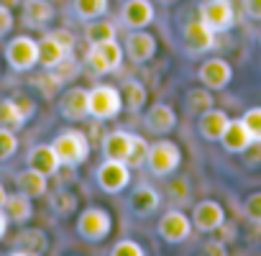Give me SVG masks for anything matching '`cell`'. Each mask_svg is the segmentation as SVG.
Returning <instances> with one entry per match:
<instances>
[{
    "mask_svg": "<svg viewBox=\"0 0 261 256\" xmlns=\"http://www.w3.org/2000/svg\"><path fill=\"white\" fill-rule=\"evenodd\" d=\"M62 167H80L90 159V151H92V144L87 139L85 131L80 128H64V131L57 134V139L51 141Z\"/></svg>",
    "mask_w": 261,
    "mask_h": 256,
    "instance_id": "cell-1",
    "label": "cell"
},
{
    "mask_svg": "<svg viewBox=\"0 0 261 256\" xmlns=\"http://www.w3.org/2000/svg\"><path fill=\"white\" fill-rule=\"evenodd\" d=\"M113 231V215L108 208L90 205L77 218V236L87 243H102Z\"/></svg>",
    "mask_w": 261,
    "mask_h": 256,
    "instance_id": "cell-2",
    "label": "cell"
},
{
    "mask_svg": "<svg viewBox=\"0 0 261 256\" xmlns=\"http://www.w3.org/2000/svg\"><path fill=\"white\" fill-rule=\"evenodd\" d=\"M123 46L110 39V41H102V44H87V54H85V64L92 74L102 77V74H110L115 69H120L123 64Z\"/></svg>",
    "mask_w": 261,
    "mask_h": 256,
    "instance_id": "cell-3",
    "label": "cell"
},
{
    "mask_svg": "<svg viewBox=\"0 0 261 256\" xmlns=\"http://www.w3.org/2000/svg\"><path fill=\"white\" fill-rule=\"evenodd\" d=\"M182 164V149L169 141V139H162V141H154L149 146V154H146V169L154 174V177H172Z\"/></svg>",
    "mask_w": 261,
    "mask_h": 256,
    "instance_id": "cell-4",
    "label": "cell"
},
{
    "mask_svg": "<svg viewBox=\"0 0 261 256\" xmlns=\"http://www.w3.org/2000/svg\"><path fill=\"white\" fill-rule=\"evenodd\" d=\"M123 95L113 85H95L90 87V118L95 120H113L123 113Z\"/></svg>",
    "mask_w": 261,
    "mask_h": 256,
    "instance_id": "cell-5",
    "label": "cell"
},
{
    "mask_svg": "<svg viewBox=\"0 0 261 256\" xmlns=\"http://www.w3.org/2000/svg\"><path fill=\"white\" fill-rule=\"evenodd\" d=\"M156 231H159V238L164 243L177 246V243H185L192 236L195 225H192V218H187L179 208H169L167 213H162Z\"/></svg>",
    "mask_w": 261,
    "mask_h": 256,
    "instance_id": "cell-6",
    "label": "cell"
},
{
    "mask_svg": "<svg viewBox=\"0 0 261 256\" xmlns=\"http://www.w3.org/2000/svg\"><path fill=\"white\" fill-rule=\"evenodd\" d=\"M6 62L16 72H31L39 64V41L31 36H16L6 46Z\"/></svg>",
    "mask_w": 261,
    "mask_h": 256,
    "instance_id": "cell-7",
    "label": "cell"
},
{
    "mask_svg": "<svg viewBox=\"0 0 261 256\" xmlns=\"http://www.w3.org/2000/svg\"><path fill=\"white\" fill-rule=\"evenodd\" d=\"M200 18L215 34H225L238 23V13H236L233 0H205L200 6Z\"/></svg>",
    "mask_w": 261,
    "mask_h": 256,
    "instance_id": "cell-8",
    "label": "cell"
},
{
    "mask_svg": "<svg viewBox=\"0 0 261 256\" xmlns=\"http://www.w3.org/2000/svg\"><path fill=\"white\" fill-rule=\"evenodd\" d=\"M130 167H128V162H118V159H105L100 167H97V174H95V180H97V187L102 190V192H108V195H118V192H123L128 185H130Z\"/></svg>",
    "mask_w": 261,
    "mask_h": 256,
    "instance_id": "cell-9",
    "label": "cell"
},
{
    "mask_svg": "<svg viewBox=\"0 0 261 256\" xmlns=\"http://www.w3.org/2000/svg\"><path fill=\"white\" fill-rule=\"evenodd\" d=\"M197 80H200V85H205L207 90L220 92V90H225V87L233 82V67H230V62L223 59V57H210V59H205V62L200 64Z\"/></svg>",
    "mask_w": 261,
    "mask_h": 256,
    "instance_id": "cell-10",
    "label": "cell"
},
{
    "mask_svg": "<svg viewBox=\"0 0 261 256\" xmlns=\"http://www.w3.org/2000/svg\"><path fill=\"white\" fill-rule=\"evenodd\" d=\"M123 52L136 67H141L156 57V36L149 34L146 29L128 31V36L123 39Z\"/></svg>",
    "mask_w": 261,
    "mask_h": 256,
    "instance_id": "cell-11",
    "label": "cell"
},
{
    "mask_svg": "<svg viewBox=\"0 0 261 256\" xmlns=\"http://www.w3.org/2000/svg\"><path fill=\"white\" fill-rule=\"evenodd\" d=\"M215 31L197 16V18H192V21H187L185 23V29H182V44H185V49L190 52V54H205V52H210V49H215Z\"/></svg>",
    "mask_w": 261,
    "mask_h": 256,
    "instance_id": "cell-12",
    "label": "cell"
},
{
    "mask_svg": "<svg viewBox=\"0 0 261 256\" xmlns=\"http://www.w3.org/2000/svg\"><path fill=\"white\" fill-rule=\"evenodd\" d=\"M36 113V103L29 97H6L0 100V125H8L13 131L21 128L31 120V115Z\"/></svg>",
    "mask_w": 261,
    "mask_h": 256,
    "instance_id": "cell-13",
    "label": "cell"
},
{
    "mask_svg": "<svg viewBox=\"0 0 261 256\" xmlns=\"http://www.w3.org/2000/svg\"><path fill=\"white\" fill-rule=\"evenodd\" d=\"M156 8L151 0H123L120 6V23L128 31H139V29H149L154 23Z\"/></svg>",
    "mask_w": 261,
    "mask_h": 256,
    "instance_id": "cell-14",
    "label": "cell"
},
{
    "mask_svg": "<svg viewBox=\"0 0 261 256\" xmlns=\"http://www.w3.org/2000/svg\"><path fill=\"white\" fill-rule=\"evenodd\" d=\"M59 113H62V118H67L72 123L90 118V90L80 87V85L64 90L59 97Z\"/></svg>",
    "mask_w": 261,
    "mask_h": 256,
    "instance_id": "cell-15",
    "label": "cell"
},
{
    "mask_svg": "<svg viewBox=\"0 0 261 256\" xmlns=\"http://www.w3.org/2000/svg\"><path fill=\"white\" fill-rule=\"evenodd\" d=\"M144 125L156 136H167L177 128V110L169 103H154L144 113Z\"/></svg>",
    "mask_w": 261,
    "mask_h": 256,
    "instance_id": "cell-16",
    "label": "cell"
},
{
    "mask_svg": "<svg viewBox=\"0 0 261 256\" xmlns=\"http://www.w3.org/2000/svg\"><path fill=\"white\" fill-rule=\"evenodd\" d=\"M225 223V210L215 200H200L192 208V225L200 233H215Z\"/></svg>",
    "mask_w": 261,
    "mask_h": 256,
    "instance_id": "cell-17",
    "label": "cell"
},
{
    "mask_svg": "<svg viewBox=\"0 0 261 256\" xmlns=\"http://www.w3.org/2000/svg\"><path fill=\"white\" fill-rule=\"evenodd\" d=\"M228 123H230V118H228L225 110H220V108H210V110H205L202 115H197V134H200L202 141L215 144V141L223 139Z\"/></svg>",
    "mask_w": 261,
    "mask_h": 256,
    "instance_id": "cell-18",
    "label": "cell"
},
{
    "mask_svg": "<svg viewBox=\"0 0 261 256\" xmlns=\"http://www.w3.org/2000/svg\"><path fill=\"white\" fill-rule=\"evenodd\" d=\"M159 205H162V197L151 185H136L128 195V210L134 215H139V218L154 215L159 210Z\"/></svg>",
    "mask_w": 261,
    "mask_h": 256,
    "instance_id": "cell-19",
    "label": "cell"
},
{
    "mask_svg": "<svg viewBox=\"0 0 261 256\" xmlns=\"http://www.w3.org/2000/svg\"><path fill=\"white\" fill-rule=\"evenodd\" d=\"M26 164H29L31 169L46 174V177H54V174L62 169V162H59V157H57V151H54L51 144H39V146H34V149L29 151V157H26Z\"/></svg>",
    "mask_w": 261,
    "mask_h": 256,
    "instance_id": "cell-20",
    "label": "cell"
},
{
    "mask_svg": "<svg viewBox=\"0 0 261 256\" xmlns=\"http://www.w3.org/2000/svg\"><path fill=\"white\" fill-rule=\"evenodd\" d=\"M251 141H253V136L248 134L246 123H243L241 118H230L225 134H223V139H220V146H223L228 154H238V157H241V154L248 149Z\"/></svg>",
    "mask_w": 261,
    "mask_h": 256,
    "instance_id": "cell-21",
    "label": "cell"
},
{
    "mask_svg": "<svg viewBox=\"0 0 261 256\" xmlns=\"http://www.w3.org/2000/svg\"><path fill=\"white\" fill-rule=\"evenodd\" d=\"M130 141H134V134L123 131V128H115V131L102 136V157L125 162L128 154H130Z\"/></svg>",
    "mask_w": 261,
    "mask_h": 256,
    "instance_id": "cell-22",
    "label": "cell"
},
{
    "mask_svg": "<svg viewBox=\"0 0 261 256\" xmlns=\"http://www.w3.org/2000/svg\"><path fill=\"white\" fill-rule=\"evenodd\" d=\"M13 246H16V248H13L11 253L36 256V253H44V251L49 248V238H46V233L39 231V228H23V231L16 236Z\"/></svg>",
    "mask_w": 261,
    "mask_h": 256,
    "instance_id": "cell-23",
    "label": "cell"
},
{
    "mask_svg": "<svg viewBox=\"0 0 261 256\" xmlns=\"http://www.w3.org/2000/svg\"><path fill=\"white\" fill-rule=\"evenodd\" d=\"M16 187H18V192H23V195H29L31 200H36V197H44V195H46V190H49V177L41 174V172H36V169H31V167H26L23 172L16 174Z\"/></svg>",
    "mask_w": 261,
    "mask_h": 256,
    "instance_id": "cell-24",
    "label": "cell"
},
{
    "mask_svg": "<svg viewBox=\"0 0 261 256\" xmlns=\"http://www.w3.org/2000/svg\"><path fill=\"white\" fill-rule=\"evenodd\" d=\"M120 95H123V108L128 113H141L149 103V90L139 80H125L120 85Z\"/></svg>",
    "mask_w": 261,
    "mask_h": 256,
    "instance_id": "cell-25",
    "label": "cell"
},
{
    "mask_svg": "<svg viewBox=\"0 0 261 256\" xmlns=\"http://www.w3.org/2000/svg\"><path fill=\"white\" fill-rule=\"evenodd\" d=\"M69 54H72V52H69L67 46H62V44H59L54 36H49V34L39 41V64H41L46 72L54 69L59 62H64Z\"/></svg>",
    "mask_w": 261,
    "mask_h": 256,
    "instance_id": "cell-26",
    "label": "cell"
},
{
    "mask_svg": "<svg viewBox=\"0 0 261 256\" xmlns=\"http://www.w3.org/2000/svg\"><path fill=\"white\" fill-rule=\"evenodd\" d=\"M54 18V6L49 0H26L23 3V23L31 29H41Z\"/></svg>",
    "mask_w": 261,
    "mask_h": 256,
    "instance_id": "cell-27",
    "label": "cell"
},
{
    "mask_svg": "<svg viewBox=\"0 0 261 256\" xmlns=\"http://www.w3.org/2000/svg\"><path fill=\"white\" fill-rule=\"evenodd\" d=\"M6 215L11 223H29L34 218V205H31V197L23 195V192H16V195H8L6 197V205H3Z\"/></svg>",
    "mask_w": 261,
    "mask_h": 256,
    "instance_id": "cell-28",
    "label": "cell"
},
{
    "mask_svg": "<svg viewBox=\"0 0 261 256\" xmlns=\"http://www.w3.org/2000/svg\"><path fill=\"white\" fill-rule=\"evenodd\" d=\"M210 108H215V97H213V90H207L205 85H200V87H192V90H187V95H185V110L190 113V115H202L205 110H210Z\"/></svg>",
    "mask_w": 261,
    "mask_h": 256,
    "instance_id": "cell-29",
    "label": "cell"
},
{
    "mask_svg": "<svg viewBox=\"0 0 261 256\" xmlns=\"http://www.w3.org/2000/svg\"><path fill=\"white\" fill-rule=\"evenodd\" d=\"M72 8L77 13L80 21H95V18H102L110 8V0H72Z\"/></svg>",
    "mask_w": 261,
    "mask_h": 256,
    "instance_id": "cell-30",
    "label": "cell"
},
{
    "mask_svg": "<svg viewBox=\"0 0 261 256\" xmlns=\"http://www.w3.org/2000/svg\"><path fill=\"white\" fill-rule=\"evenodd\" d=\"M115 34H118V29H115V23H110V21L95 18V21H87V23H85V41H87V44L110 41V39H115Z\"/></svg>",
    "mask_w": 261,
    "mask_h": 256,
    "instance_id": "cell-31",
    "label": "cell"
},
{
    "mask_svg": "<svg viewBox=\"0 0 261 256\" xmlns=\"http://www.w3.org/2000/svg\"><path fill=\"white\" fill-rule=\"evenodd\" d=\"M149 141L139 134H134V141H130V154H128V167L130 169H136V167H144L146 164V154H149Z\"/></svg>",
    "mask_w": 261,
    "mask_h": 256,
    "instance_id": "cell-32",
    "label": "cell"
},
{
    "mask_svg": "<svg viewBox=\"0 0 261 256\" xmlns=\"http://www.w3.org/2000/svg\"><path fill=\"white\" fill-rule=\"evenodd\" d=\"M16 151H18V136H16V131H13V128H8V125H0V162L11 159Z\"/></svg>",
    "mask_w": 261,
    "mask_h": 256,
    "instance_id": "cell-33",
    "label": "cell"
},
{
    "mask_svg": "<svg viewBox=\"0 0 261 256\" xmlns=\"http://www.w3.org/2000/svg\"><path fill=\"white\" fill-rule=\"evenodd\" d=\"M51 208H54V213L57 215H72L74 210H77V195H72L69 190H59L57 195H54V200H51Z\"/></svg>",
    "mask_w": 261,
    "mask_h": 256,
    "instance_id": "cell-34",
    "label": "cell"
},
{
    "mask_svg": "<svg viewBox=\"0 0 261 256\" xmlns=\"http://www.w3.org/2000/svg\"><path fill=\"white\" fill-rule=\"evenodd\" d=\"M144 253H146V248L139 241H134V238H120L110 248V256H144Z\"/></svg>",
    "mask_w": 261,
    "mask_h": 256,
    "instance_id": "cell-35",
    "label": "cell"
},
{
    "mask_svg": "<svg viewBox=\"0 0 261 256\" xmlns=\"http://www.w3.org/2000/svg\"><path fill=\"white\" fill-rule=\"evenodd\" d=\"M167 192H169L172 202H187V200H190V182H187V177H174V180H169Z\"/></svg>",
    "mask_w": 261,
    "mask_h": 256,
    "instance_id": "cell-36",
    "label": "cell"
},
{
    "mask_svg": "<svg viewBox=\"0 0 261 256\" xmlns=\"http://www.w3.org/2000/svg\"><path fill=\"white\" fill-rule=\"evenodd\" d=\"M241 120L246 123L248 134H251L253 139H261V105H256V108H248V110L241 115Z\"/></svg>",
    "mask_w": 261,
    "mask_h": 256,
    "instance_id": "cell-37",
    "label": "cell"
},
{
    "mask_svg": "<svg viewBox=\"0 0 261 256\" xmlns=\"http://www.w3.org/2000/svg\"><path fill=\"white\" fill-rule=\"evenodd\" d=\"M241 162L248 167V169H261V139H253L248 144V149L241 154Z\"/></svg>",
    "mask_w": 261,
    "mask_h": 256,
    "instance_id": "cell-38",
    "label": "cell"
},
{
    "mask_svg": "<svg viewBox=\"0 0 261 256\" xmlns=\"http://www.w3.org/2000/svg\"><path fill=\"white\" fill-rule=\"evenodd\" d=\"M243 215L253 223V220H261V192H251L246 200H243Z\"/></svg>",
    "mask_w": 261,
    "mask_h": 256,
    "instance_id": "cell-39",
    "label": "cell"
},
{
    "mask_svg": "<svg viewBox=\"0 0 261 256\" xmlns=\"http://www.w3.org/2000/svg\"><path fill=\"white\" fill-rule=\"evenodd\" d=\"M13 29V13L6 3H0V39H6Z\"/></svg>",
    "mask_w": 261,
    "mask_h": 256,
    "instance_id": "cell-40",
    "label": "cell"
},
{
    "mask_svg": "<svg viewBox=\"0 0 261 256\" xmlns=\"http://www.w3.org/2000/svg\"><path fill=\"white\" fill-rule=\"evenodd\" d=\"M49 36H54V39H57L62 46H67L69 52H74V41H77V39H74V34H72L69 29H54V31H49Z\"/></svg>",
    "mask_w": 261,
    "mask_h": 256,
    "instance_id": "cell-41",
    "label": "cell"
},
{
    "mask_svg": "<svg viewBox=\"0 0 261 256\" xmlns=\"http://www.w3.org/2000/svg\"><path fill=\"white\" fill-rule=\"evenodd\" d=\"M243 13L251 21H261V0H243Z\"/></svg>",
    "mask_w": 261,
    "mask_h": 256,
    "instance_id": "cell-42",
    "label": "cell"
},
{
    "mask_svg": "<svg viewBox=\"0 0 261 256\" xmlns=\"http://www.w3.org/2000/svg\"><path fill=\"white\" fill-rule=\"evenodd\" d=\"M215 233H218V238H220L223 243H230V241L236 238V225H233V223H223Z\"/></svg>",
    "mask_w": 261,
    "mask_h": 256,
    "instance_id": "cell-43",
    "label": "cell"
},
{
    "mask_svg": "<svg viewBox=\"0 0 261 256\" xmlns=\"http://www.w3.org/2000/svg\"><path fill=\"white\" fill-rule=\"evenodd\" d=\"M246 241H248V246H261V220H253V225L248 228Z\"/></svg>",
    "mask_w": 261,
    "mask_h": 256,
    "instance_id": "cell-44",
    "label": "cell"
},
{
    "mask_svg": "<svg viewBox=\"0 0 261 256\" xmlns=\"http://www.w3.org/2000/svg\"><path fill=\"white\" fill-rule=\"evenodd\" d=\"M225 246H228V243H223V241L218 238V241H207V243L202 246V251H205V253H220V256H223V253L228 251Z\"/></svg>",
    "mask_w": 261,
    "mask_h": 256,
    "instance_id": "cell-45",
    "label": "cell"
},
{
    "mask_svg": "<svg viewBox=\"0 0 261 256\" xmlns=\"http://www.w3.org/2000/svg\"><path fill=\"white\" fill-rule=\"evenodd\" d=\"M8 223H11V220H8V215H6V210H3V208H0V238H3V236H6V231H8Z\"/></svg>",
    "mask_w": 261,
    "mask_h": 256,
    "instance_id": "cell-46",
    "label": "cell"
},
{
    "mask_svg": "<svg viewBox=\"0 0 261 256\" xmlns=\"http://www.w3.org/2000/svg\"><path fill=\"white\" fill-rule=\"evenodd\" d=\"M6 197H8V192H6V187H3V185H0V208L6 205Z\"/></svg>",
    "mask_w": 261,
    "mask_h": 256,
    "instance_id": "cell-47",
    "label": "cell"
},
{
    "mask_svg": "<svg viewBox=\"0 0 261 256\" xmlns=\"http://www.w3.org/2000/svg\"><path fill=\"white\" fill-rule=\"evenodd\" d=\"M162 6H174V3H179V0H159Z\"/></svg>",
    "mask_w": 261,
    "mask_h": 256,
    "instance_id": "cell-48",
    "label": "cell"
},
{
    "mask_svg": "<svg viewBox=\"0 0 261 256\" xmlns=\"http://www.w3.org/2000/svg\"><path fill=\"white\" fill-rule=\"evenodd\" d=\"M0 3H6V6L11 8V6H16V3H18V0H0Z\"/></svg>",
    "mask_w": 261,
    "mask_h": 256,
    "instance_id": "cell-49",
    "label": "cell"
},
{
    "mask_svg": "<svg viewBox=\"0 0 261 256\" xmlns=\"http://www.w3.org/2000/svg\"><path fill=\"white\" fill-rule=\"evenodd\" d=\"M258 46H261V39H258Z\"/></svg>",
    "mask_w": 261,
    "mask_h": 256,
    "instance_id": "cell-50",
    "label": "cell"
}]
</instances>
